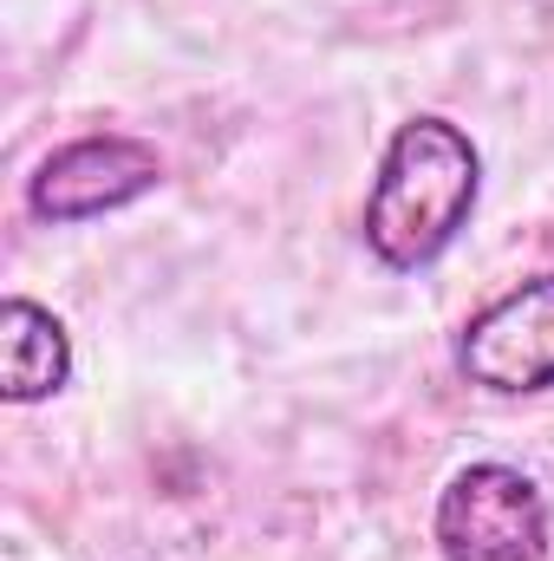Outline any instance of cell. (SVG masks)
Segmentation results:
<instances>
[{
	"label": "cell",
	"instance_id": "obj_4",
	"mask_svg": "<svg viewBox=\"0 0 554 561\" xmlns=\"http://www.w3.org/2000/svg\"><path fill=\"white\" fill-rule=\"evenodd\" d=\"M457 373L476 392L529 399L554 386V275H535L496 294L470 327L457 333Z\"/></svg>",
	"mask_w": 554,
	"mask_h": 561
},
{
	"label": "cell",
	"instance_id": "obj_5",
	"mask_svg": "<svg viewBox=\"0 0 554 561\" xmlns=\"http://www.w3.org/2000/svg\"><path fill=\"white\" fill-rule=\"evenodd\" d=\"M66 379H72V333L59 327V313L26 294H7L0 300V399L39 405L66 392Z\"/></svg>",
	"mask_w": 554,
	"mask_h": 561
},
{
	"label": "cell",
	"instance_id": "obj_2",
	"mask_svg": "<svg viewBox=\"0 0 554 561\" xmlns=\"http://www.w3.org/2000/svg\"><path fill=\"white\" fill-rule=\"evenodd\" d=\"M430 536L443 561H549L554 516L529 470L483 457L443 483Z\"/></svg>",
	"mask_w": 554,
	"mask_h": 561
},
{
	"label": "cell",
	"instance_id": "obj_3",
	"mask_svg": "<svg viewBox=\"0 0 554 561\" xmlns=\"http://www.w3.org/2000/svg\"><path fill=\"white\" fill-rule=\"evenodd\" d=\"M157 183H163V157L150 144L125 138V131H99V138H72L53 157H39V170L26 176V209L53 229H72V222L131 209Z\"/></svg>",
	"mask_w": 554,
	"mask_h": 561
},
{
	"label": "cell",
	"instance_id": "obj_1",
	"mask_svg": "<svg viewBox=\"0 0 554 561\" xmlns=\"http://www.w3.org/2000/svg\"><path fill=\"white\" fill-rule=\"evenodd\" d=\"M476 196H483V150L470 144L463 125L424 112L385 144L379 176L366 190L359 236L385 268L412 275V268H430L470 229Z\"/></svg>",
	"mask_w": 554,
	"mask_h": 561
}]
</instances>
